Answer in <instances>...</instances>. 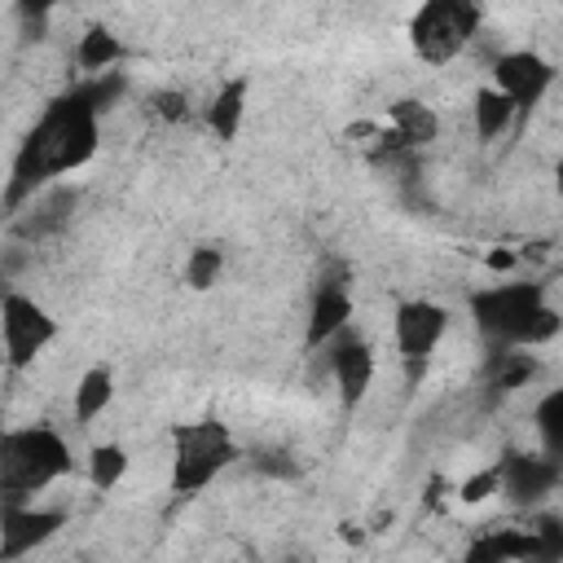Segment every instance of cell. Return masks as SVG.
Instances as JSON below:
<instances>
[{
  "label": "cell",
  "instance_id": "cell-11",
  "mask_svg": "<svg viewBox=\"0 0 563 563\" xmlns=\"http://www.w3.org/2000/svg\"><path fill=\"white\" fill-rule=\"evenodd\" d=\"M325 347H330V374H334L339 400L347 409L361 405L365 391H369V383H374V347L361 334H347V330H339Z\"/></svg>",
  "mask_w": 563,
  "mask_h": 563
},
{
  "label": "cell",
  "instance_id": "cell-25",
  "mask_svg": "<svg viewBox=\"0 0 563 563\" xmlns=\"http://www.w3.org/2000/svg\"><path fill=\"white\" fill-rule=\"evenodd\" d=\"M57 4H62V0H13V9H18L26 22H40V18H48Z\"/></svg>",
  "mask_w": 563,
  "mask_h": 563
},
{
  "label": "cell",
  "instance_id": "cell-14",
  "mask_svg": "<svg viewBox=\"0 0 563 563\" xmlns=\"http://www.w3.org/2000/svg\"><path fill=\"white\" fill-rule=\"evenodd\" d=\"M466 559L471 563H519V559L545 563V550L537 528H488L466 545Z\"/></svg>",
  "mask_w": 563,
  "mask_h": 563
},
{
  "label": "cell",
  "instance_id": "cell-24",
  "mask_svg": "<svg viewBox=\"0 0 563 563\" xmlns=\"http://www.w3.org/2000/svg\"><path fill=\"white\" fill-rule=\"evenodd\" d=\"M154 110H158L163 119H172V123L189 114V106H185V92H158V97H154Z\"/></svg>",
  "mask_w": 563,
  "mask_h": 563
},
{
  "label": "cell",
  "instance_id": "cell-18",
  "mask_svg": "<svg viewBox=\"0 0 563 563\" xmlns=\"http://www.w3.org/2000/svg\"><path fill=\"white\" fill-rule=\"evenodd\" d=\"M128 449L123 444H114V440H106V444H92L88 449V484L97 488V493H110V488H119L123 484V475H128Z\"/></svg>",
  "mask_w": 563,
  "mask_h": 563
},
{
  "label": "cell",
  "instance_id": "cell-5",
  "mask_svg": "<svg viewBox=\"0 0 563 563\" xmlns=\"http://www.w3.org/2000/svg\"><path fill=\"white\" fill-rule=\"evenodd\" d=\"M484 9L475 0H422L409 18V48L427 66H449L479 35Z\"/></svg>",
  "mask_w": 563,
  "mask_h": 563
},
{
  "label": "cell",
  "instance_id": "cell-8",
  "mask_svg": "<svg viewBox=\"0 0 563 563\" xmlns=\"http://www.w3.org/2000/svg\"><path fill=\"white\" fill-rule=\"evenodd\" d=\"M563 471L554 453H506L497 462V493H506L515 506H541L545 497H554Z\"/></svg>",
  "mask_w": 563,
  "mask_h": 563
},
{
  "label": "cell",
  "instance_id": "cell-23",
  "mask_svg": "<svg viewBox=\"0 0 563 563\" xmlns=\"http://www.w3.org/2000/svg\"><path fill=\"white\" fill-rule=\"evenodd\" d=\"M497 493V466H484V471H475V475H466L462 484H457V497L466 501V506H479V501H488Z\"/></svg>",
  "mask_w": 563,
  "mask_h": 563
},
{
  "label": "cell",
  "instance_id": "cell-21",
  "mask_svg": "<svg viewBox=\"0 0 563 563\" xmlns=\"http://www.w3.org/2000/svg\"><path fill=\"white\" fill-rule=\"evenodd\" d=\"M220 273H224V251L211 246V242H198V246L189 251V260H185V282H189V290H211V286L220 282Z\"/></svg>",
  "mask_w": 563,
  "mask_h": 563
},
{
  "label": "cell",
  "instance_id": "cell-22",
  "mask_svg": "<svg viewBox=\"0 0 563 563\" xmlns=\"http://www.w3.org/2000/svg\"><path fill=\"white\" fill-rule=\"evenodd\" d=\"M532 418H537V431L545 440V453L559 457L563 453V391H545Z\"/></svg>",
  "mask_w": 563,
  "mask_h": 563
},
{
  "label": "cell",
  "instance_id": "cell-9",
  "mask_svg": "<svg viewBox=\"0 0 563 563\" xmlns=\"http://www.w3.org/2000/svg\"><path fill=\"white\" fill-rule=\"evenodd\" d=\"M550 84H554V62H545L532 48H515V53H501L493 62V88H501L519 114L537 110L541 97L550 92Z\"/></svg>",
  "mask_w": 563,
  "mask_h": 563
},
{
  "label": "cell",
  "instance_id": "cell-13",
  "mask_svg": "<svg viewBox=\"0 0 563 563\" xmlns=\"http://www.w3.org/2000/svg\"><path fill=\"white\" fill-rule=\"evenodd\" d=\"M347 321H352V290H347V282H339V277L321 282L312 303H308L303 347H325L339 330H347Z\"/></svg>",
  "mask_w": 563,
  "mask_h": 563
},
{
  "label": "cell",
  "instance_id": "cell-6",
  "mask_svg": "<svg viewBox=\"0 0 563 563\" xmlns=\"http://www.w3.org/2000/svg\"><path fill=\"white\" fill-rule=\"evenodd\" d=\"M53 339H57V317L44 303H35L22 290H9L0 299V347H4V365L13 374L31 369Z\"/></svg>",
  "mask_w": 563,
  "mask_h": 563
},
{
  "label": "cell",
  "instance_id": "cell-1",
  "mask_svg": "<svg viewBox=\"0 0 563 563\" xmlns=\"http://www.w3.org/2000/svg\"><path fill=\"white\" fill-rule=\"evenodd\" d=\"M97 145H101V110L92 106V97L84 88L53 97L9 163V180L0 194L4 211H18L40 189H48L57 176H70L84 163H92Z\"/></svg>",
  "mask_w": 563,
  "mask_h": 563
},
{
  "label": "cell",
  "instance_id": "cell-12",
  "mask_svg": "<svg viewBox=\"0 0 563 563\" xmlns=\"http://www.w3.org/2000/svg\"><path fill=\"white\" fill-rule=\"evenodd\" d=\"M62 528L57 510H35L26 501H4L0 510V559H22L35 545H44Z\"/></svg>",
  "mask_w": 563,
  "mask_h": 563
},
{
  "label": "cell",
  "instance_id": "cell-10",
  "mask_svg": "<svg viewBox=\"0 0 563 563\" xmlns=\"http://www.w3.org/2000/svg\"><path fill=\"white\" fill-rule=\"evenodd\" d=\"M440 136V114L418 101V97H400L387 106V123L374 128V154H409V150H427Z\"/></svg>",
  "mask_w": 563,
  "mask_h": 563
},
{
  "label": "cell",
  "instance_id": "cell-4",
  "mask_svg": "<svg viewBox=\"0 0 563 563\" xmlns=\"http://www.w3.org/2000/svg\"><path fill=\"white\" fill-rule=\"evenodd\" d=\"M238 462V440L220 418L176 422L172 431V493L194 497Z\"/></svg>",
  "mask_w": 563,
  "mask_h": 563
},
{
  "label": "cell",
  "instance_id": "cell-19",
  "mask_svg": "<svg viewBox=\"0 0 563 563\" xmlns=\"http://www.w3.org/2000/svg\"><path fill=\"white\" fill-rule=\"evenodd\" d=\"M537 369H541V365H537L532 347H497L493 369H488V383H493L497 391H515V387H523Z\"/></svg>",
  "mask_w": 563,
  "mask_h": 563
},
{
  "label": "cell",
  "instance_id": "cell-7",
  "mask_svg": "<svg viewBox=\"0 0 563 563\" xmlns=\"http://www.w3.org/2000/svg\"><path fill=\"white\" fill-rule=\"evenodd\" d=\"M444 334H449V312L435 299H405V303H396L391 339H396V352H400V365H405L409 383L422 378V369L435 356V347L444 343Z\"/></svg>",
  "mask_w": 563,
  "mask_h": 563
},
{
  "label": "cell",
  "instance_id": "cell-2",
  "mask_svg": "<svg viewBox=\"0 0 563 563\" xmlns=\"http://www.w3.org/2000/svg\"><path fill=\"white\" fill-rule=\"evenodd\" d=\"M475 330L493 347H541L559 334V308L545 299L541 282H501L471 295Z\"/></svg>",
  "mask_w": 563,
  "mask_h": 563
},
{
  "label": "cell",
  "instance_id": "cell-20",
  "mask_svg": "<svg viewBox=\"0 0 563 563\" xmlns=\"http://www.w3.org/2000/svg\"><path fill=\"white\" fill-rule=\"evenodd\" d=\"M79 66L88 70V75H101V70H110L119 57H123V44H119V35L110 31V26H88L84 35H79Z\"/></svg>",
  "mask_w": 563,
  "mask_h": 563
},
{
  "label": "cell",
  "instance_id": "cell-15",
  "mask_svg": "<svg viewBox=\"0 0 563 563\" xmlns=\"http://www.w3.org/2000/svg\"><path fill=\"white\" fill-rule=\"evenodd\" d=\"M246 97H251V79H246V75H233V79H224V84L211 92V101H207V110H202V123L211 128V136H216L220 145L238 141L242 119H246Z\"/></svg>",
  "mask_w": 563,
  "mask_h": 563
},
{
  "label": "cell",
  "instance_id": "cell-16",
  "mask_svg": "<svg viewBox=\"0 0 563 563\" xmlns=\"http://www.w3.org/2000/svg\"><path fill=\"white\" fill-rule=\"evenodd\" d=\"M110 400H114V369L110 365H88L75 383V422L101 418Z\"/></svg>",
  "mask_w": 563,
  "mask_h": 563
},
{
  "label": "cell",
  "instance_id": "cell-3",
  "mask_svg": "<svg viewBox=\"0 0 563 563\" xmlns=\"http://www.w3.org/2000/svg\"><path fill=\"white\" fill-rule=\"evenodd\" d=\"M75 471L70 444L53 427H9L0 431V493L4 501H26Z\"/></svg>",
  "mask_w": 563,
  "mask_h": 563
},
{
  "label": "cell",
  "instance_id": "cell-17",
  "mask_svg": "<svg viewBox=\"0 0 563 563\" xmlns=\"http://www.w3.org/2000/svg\"><path fill=\"white\" fill-rule=\"evenodd\" d=\"M515 114H519V110H515V101H510L501 88H479V92H475V136H479V141H497V136L510 128Z\"/></svg>",
  "mask_w": 563,
  "mask_h": 563
}]
</instances>
